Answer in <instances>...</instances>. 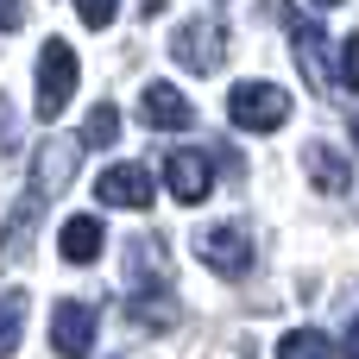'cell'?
<instances>
[{
	"label": "cell",
	"instance_id": "20",
	"mask_svg": "<svg viewBox=\"0 0 359 359\" xmlns=\"http://www.w3.org/2000/svg\"><path fill=\"white\" fill-rule=\"evenodd\" d=\"M19 145V133H13V107H6V95H0V158Z\"/></svg>",
	"mask_w": 359,
	"mask_h": 359
},
{
	"label": "cell",
	"instance_id": "5",
	"mask_svg": "<svg viewBox=\"0 0 359 359\" xmlns=\"http://www.w3.org/2000/svg\"><path fill=\"white\" fill-rule=\"evenodd\" d=\"M290 50H297V63H303V82L316 88V95H334V63H328V32H322V19H309V13H297L290 19Z\"/></svg>",
	"mask_w": 359,
	"mask_h": 359
},
{
	"label": "cell",
	"instance_id": "10",
	"mask_svg": "<svg viewBox=\"0 0 359 359\" xmlns=\"http://www.w3.org/2000/svg\"><path fill=\"white\" fill-rule=\"evenodd\" d=\"M139 114H145V126H158V133H183V126L196 120V107H189V101H183L170 82H145Z\"/></svg>",
	"mask_w": 359,
	"mask_h": 359
},
{
	"label": "cell",
	"instance_id": "16",
	"mask_svg": "<svg viewBox=\"0 0 359 359\" xmlns=\"http://www.w3.org/2000/svg\"><path fill=\"white\" fill-rule=\"evenodd\" d=\"M25 309H32V297L25 290H6L0 297V359L19 353V328H25Z\"/></svg>",
	"mask_w": 359,
	"mask_h": 359
},
{
	"label": "cell",
	"instance_id": "13",
	"mask_svg": "<svg viewBox=\"0 0 359 359\" xmlns=\"http://www.w3.org/2000/svg\"><path fill=\"white\" fill-rule=\"evenodd\" d=\"M76 158H82V139H50V145L38 151V170H32V183H38L44 196L69 189V177H76Z\"/></svg>",
	"mask_w": 359,
	"mask_h": 359
},
{
	"label": "cell",
	"instance_id": "3",
	"mask_svg": "<svg viewBox=\"0 0 359 359\" xmlns=\"http://www.w3.org/2000/svg\"><path fill=\"white\" fill-rule=\"evenodd\" d=\"M76 95V50L63 38H44L38 50V120H57Z\"/></svg>",
	"mask_w": 359,
	"mask_h": 359
},
{
	"label": "cell",
	"instance_id": "2",
	"mask_svg": "<svg viewBox=\"0 0 359 359\" xmlns=\"http://www.w3.org/2000/svg\"><path fill=\"white\" fill-rule=\"evenodd\" d=\"M196 259L215 271V278H246L252 271V233L240 221H215L196 233Z\"/></svg>",
	"mask_w": 359,
	"mask_h": 359
},
{
	"label": "cell",
	"instance_id": "23",
	"mask_svg": "<svg viewBox=\"0 0 359 359\" xmlns=\"http://www.w3.org/2000/svg\"><path fill=\"white\" fill-rule=\"evenodd\" d=\"M353 145H359V114H353Z\"/></svg>",
	"mask_w": 359,
	"mask_h": 359
},
{
	"label": "cell",
	"instance_id": "14",
	"mask_svg": "<svg viewBox=\"0 0 359 359\" xmlns=\"http://www.w3.org/2000/svg\"><path fill=\"white\" fill-rule=\"evenodd\" d=\"M303 164H309V177H316V189H322V196H347V189H353V164H347L334 145H309V151H303Z\"/></svg>",
	"mask_w": 359,
	"mask_h": 359
},
{
	"label": "cell",
	"instance_id": "15",
	"mask_svg": "<svg viewBox=\"0 0 359 359\" xmlns=\"http://www.w3.org/2000/svg\"><path fill=\"white\" fill-rule=\"evenodd\" d=\"M76 139H82V151H107V145L120 139V107H114V101H101V107L82 120V133H76Z\"/></svg>",
	"mask_w": 359,
	"mask_h": 359
},
{
	"label": "cell",
	"instance_id": "18",
	"mask_svg": "<svg viewBox=\"0 0 359 359\" xmlns=\"http://www.w3.org/2000/svg\"><path fill=\"white\" fill-rule=\"evenodd\" d=\"M114 13H120V0H76V19H82L88 32H101V25H114Z\"/></svg>",
	"mask_w": 359,
	"mask_h": 359
},
{
	"label": "cell",
	"instance_id": "21",
	"mask_svg": "<svg viewBox=\"0 0 359 359\" xmlns=\"http://www.w3.org/2000/svg\"><path fill=\"white\" fill-rule=\"evenodd\" d=\"M25 25V0H0V32H19Z\"/></svg>",
	"mask_w": 359,
	"mask_h": 359
},
{
	"label": "cell",
	"instance_id": "22",
	"mask_svg": "<svg viewBox=\"0 0 359 359\" xmlns=\"http://www.w3.org/2000/svg\"><path fill=\"white\" fill-rule=\"evenodd\" d=\"M347 359H359V322L347 328Z\"/></svg>",
	"mask_w": 359,
	"mask_h": 359
},
{
	"label": "cell",
	"instance_id": "17",
	"mask_svg": "<svg viewBox=\"0 0 359 359\" xmlns=\"http://www.w3.org/2000/svg\"><path fill=\"white\" fill-rule=\"evenodd\" d=\"M278 359H334V341L322 328H290L278 341Z\"/></svg>",
	"mask_w": 359,
	"mask_h": 359
},
{
	"label": "cell",
	"instance_id": "19",
	"mask_svg": "<svg viewBox=\"0 0 359 359\" xmlns=\"http://www.w3.org/2000/svg\"><path fill=\"white\" fill-rule=\"evenodd\" d=\"M341 88H359V32L341 44Z\"/></svg>",
	"mask_w": 359,
	"mask_h": 359
},
{
	"label": "cell",
	"instance_id": "24",
	"mask_svg": "<svg viewBox=\"0 0 359 359\" xmlns=\"http://www.w3.org/2000/svg\"><path fill=\"white\" fill-rule=\"evenodd\" d=\"M316 6H341V0H316Z\"/></svg>",
	"mask_w": 359,
	"mask_h": 359
},
{
	"label": "cell",
	"instance_id": "8",
	"mask_svg": "<svg viewBox=\"0 0 359 359\" xmlns=\"http://www.w3.org/2000/svg\"><path fill=\"white\" fill-rule=\"evenodd\" d=\"M95 328H101V316H95L88 303H57V309H50V347L63 359H88L95 353Z\"/></svg>",
	"mask_w": 359,
	"mask_h": 359
},
{
	"label": "cell",
	"instance_id": "4",
	"mask_svg": "<svg viewBox=\"0 0 359 359\" xmlns=\"http://www.w3.org/2000/svg\"><path fill=\"white\" fill-rule=\"evenodd\" d=\"M170 57H177L183 69H196V76H215L221 57H227V25H221V19H189V25L170 38Z\"/></svg>",
	"mask_w": 359,
	"mask_h": 359
},
{
	"label": "cell",
	"instance_id": "11",
	"mask_svg": "<svg viewBox=\"0 0 359 359\" xmlns=\"http://www.w3.org/2000/svg\"><path fill=\"white\" fill-rule=\"evenodd\" d=\"M101 246H107V227H101L95 215H69V221H63V233H57L63 265H95V259H101Z\"/></svg>",
	"mask_w": 359,
	"mask_h": 359
},
{
	"label": "cell",
	"instance_id": "6",
	"mask_svg": "<svg viewBox=\"0 0 359 359\" xmlns=\"http://www.w3.org/2000/svg\"><path fill=\"white\" fill-rule=\"evenodd\" d=\"M164 189H170L183 208L208 202V189H215V164H208V151H189V145H177V151L164 158Z\"/></svg>",
	"mask_w": 359,
	"mask_h": 359
},
{
	"label": "cell",
	"instance_id": "9",
	"mask_svg": "<svg viewBox=\"0 0 359 359\" xmlns=\"http://www.w3.org/2000/svg\"><path fill=\"white\" fill-rule=\"evenodd\" d=\"M126 316H133V328L170 334V328L183 322V303H177V290H170V284H145V290H133V297H126Z\"/></svg>",
	"mask_w": 359,
	"mask_h": 359
},
{
	"label": "cell",
	"instance_id": "1",
	"mask_svg": "<svg viewBox=\"0 0 359 359\" xmlns=\"http://www.w3.org/2000/svg\"><path fill=\"white\" fill-rule=\"evenodd\" d=\"M227 120L240 133H278L290 120V95L278 82H233L227 88Z\"/></svg>",
	"mask_w": 359,
	"mask_h": 359
},
{
	"label": "cell",
	"instance_id": "7",
	"mask_svg": "<svg viewBox=\"0 0 359 359\" xmlns=\"http://www.w3.org/2000/svg\"><path fill=\"white\" fill-rule=\"evenodd\" d=\"M95 196L107 202V208H133V215H145L151 208V170L145 164H107L101 177H95Z\"/></svg>",
	"mask_w": 359,
	"mask_h": 359
},
{
	"label": "cell",
	"instance_id": "12",
	"mask_svg": "<svg viewBox=\"0 0 359 359\" xmlns=\"http://www.w3.org/2000/svg\"><path fill=\"white\" fill-rule=\"evenodd\" d=\"M44 202H50L44 189H25V196H19V208L6 215V233H0V271H6V265H19V252H25V240H32V227H38Z\"/></svg>",
	"mask_w": 359,
	"mask_h": 359
}]
</instances>
